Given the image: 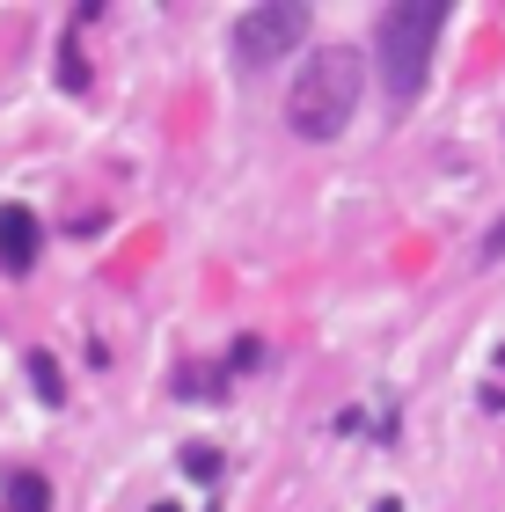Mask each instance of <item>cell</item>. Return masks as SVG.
<instances>
[{"label":"cell","mask_w":505,"mask_h":512,"mask_svg":"<svg viewBox=\"0 0 505 512\" xmlns=\"http://www.w3.org/2000/svg\"><path fill=\"white\" fill-rule=\"evenodd\" d=\"M359 96H366V59L352 44H323L301 59V74L286 88V125L301 139H337L359 118Z\"/></svg>","instance_id":"6da1fadb"},{"label":"cell","mask_w":505,"mask_h":512,"mask_svg":"<svg viewBox=\"0 0 505 512\" xmlns=\"http://www.w3.org/2000/svg\"><path fill=\"white\" fill-rule=\"evenodd\" d=\"M440 30H447V0H396V8L374 22V52H381L388 96H418L425 88V66H432Z\"/></svg>","instance_id":"7a4b0ae2"},{"label":"cell","mask_w":505,"mask_h":512,"mask_svg":"<svg viewBox=\"0 0 505 512\" xmlns=\"http://www.w3.org/2000/svg\"><path fill=\"white\" fill-rule=\"evenodd\" d=\"M301 37H308V8L301 0H257V8L235 22V59L242 66H271V59H286Z\"/></svg>","instance_id":"3957f363"},{"label":"cell","mask_w":505,"mask_h":512,"mask_svg":"<svg viewBox=\"0 0 505 512\" xmlns=\"http://www.w3.org/2000/svg\"><path fill=\"white\" fill-rule=\"evenodd\" d=\"M0 264H8V271L37 264V213H30V205H0Z\"/></svg>","instance_id":"277c9868"},{"label":"cell","mask_w":505,"mask_h":512,"mask_svg":"<svg viewBox=\"0 0 505 512\" xmlns=\"http://www.w3.org/2000/svg\"><path fill=\"white\" fill-rule=\"evenodd\" d=\"M8 505L15 512H52V483H44L37 469H15L8 476Z\"/></svg>","instance_id":"5b68a950"},{"label":"cell","mask_w":505,"mask_h":512,"mask_svg":"<svg viewBox=\"0 0 505 512\" xmlns=\"http://www.w3.org/2000/svg\"><path fill=\"white\" fill-rule=\"evenodd\" d=\"M183 469H191L198 483H213V476H220V454H213V447H198V439H191V447H183Z\"/></svg>","instance_id":"8992f818"},{"label":"cell","mask_w":505,"mask_h":512,"mask_svg":"<svg viewBox=\"0 0 505 512\" xmlns=\"http://www.w3.org/2000/svg\"><path fill=\"white\" fill-rule=\"evenodd\" d=\"M30 381L44 388V403H59V395H66V381H59V366H52V359H44V352L30 359Z\"/></svg>","instance_id":"52a82bcc"},{"label":"cell","mask_w":505,"mask_h":512,"mask_svg":"<svg viewBox=\"0 0 505 512\" xmlns=\"http://www.w3.org/2000/svg\"><path fill=\"white\" fill-rule=\"evenodd\" d=\"M484 256H505V220H498L491 235H484Z\"/></svg>","instance_id":"ba28073f"},{"label":"cell","mask_w":505,"mask_h":512,"mask_svg":"<svg viewBox=\"0 0 505 512\" xmlns=\"http://www.w3.org/2000/svg\"><path fill=\"white\" fill-rule=\"evenodd\" d=\"M154 512H176V505H154Z\"/></svg>","instance_id":"9c48e42d"}]
</instances>
